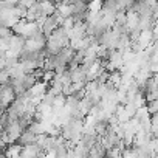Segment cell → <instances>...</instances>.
Returning <instances> with one entry per match:
<instances>
[{
	"instance_id": "obj_1",
	"label": "cell",
	"mask_w": 158,
	"mask_h": 158,
	"mask_svg": "<svg viewBox=\"0 0 158 158\" xmlns=\"http://www.w3.org/2000/svg\"><path fill=\"white\" fill-rule=\"evenodd\" d=\"M36 138H37V135H34L33 132H30L28 129L27 130H23L20 135H19V138L16 139V143L19 144V146H22V147H25V146H31V144H36Z\"/></svg>"
},
{
	"instance_id": "obj_2",
	"label": "cell",
	"mask_w": 158,
	"mask_h": 158,
	"mask_svg": "<svg viewBox=\"0 0 158 158\" xmlns=\"http://www.w3.org/2000/svg\"><path fill=\"white\" fill-rule=\"evenodd\" d=\"M8 73H10V79H22V77L27 74L20 62H17L14 67L8 68Z\"/></svg>"
},
{
	"instance_id": "obj_3",
	"label": "cell",
	"mask_w": 158,
	"mask_h": 158,
	"mask_svg": "<svg viewBox=\"0 0 158 158\" xmlns=\"http://www.w3.org/2000/svg\"><path fill=\"white\" fill-rule=\"evenodd\" d=\"M146 109H147V113H149V115L156 113V109H158V102H156V99H155V101H149V102L146 104Z\"/></svg>"
},
{
	"instance_id": "obj_4",
	"label": "cell",
	"mask_w": 158,
	"mask_h": 158,
	"mask_svg": "<svg viewBox=\"0 0 158 158\" xmlns=\"http://www.w3.org/2000/svg\"><path fill=\"white\" fill-rule=\"evenodd\" d=\"M8 81H10V73H8V70H6V68L0 70V85L6 84Z\"/></svg>"
},
{
	"instance_id": "obj_5",
	"label": "cell",
	"mask_w": 158,
	"mask_h": 158,
	"mask_svg": "<svg viewBox=\"0 0 158 158\" xmlns=\"http://www.w3.org/2000/svg\"><path fill=\"white\" fill-rule=\"evenodd\" d=\"M2 130H3V129H2V126H0V132H2Z\"/></svg>"
}]
</instances>
